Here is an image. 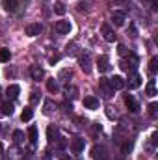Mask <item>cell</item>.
I'll return each instance as SVG.
<instances>
[{"mask_svg": "<svg viewBox=\"0 0 158 160\" xmlns=\"http://www.w3.org/2000/svg\"><path fill=\"white\" fill-rule=\"evenodd\" d=\"M56 32L58 34H69L71 32V22L69 21H58L56 22Z\"/></svg>", "mask_w": 158, "mask_h": 160, "instance_id": "cell-6", "label": "cell"}, {"mask_svg": "<svg viewBox=\"0 0 158 160\" xmlns=\"http://www.w3.org/2000/svg\"><path fill=\"white\" fill-rule=\"evenodd\" d=\"M30 73H32V78L34 80H41L45 77V73H43V69L37 67V65H32V69H30Z\"/></svg>", "mask_w": 158, "mask_h": 160, "instance_id": "cell-15", "label": "cell"}, {"mask_svg": "<svg viewBox=\"0 0 158 160\" xmlns=\"http://www.w3.org/2000/svg\"><path fill=\"white\" fill-rule=\"evenodd\" d=\"M101 32H102L104 39L108 41V43H114V41H116V38H117V36H116V32L110 28V24H102V26H101Z\"/></svg>", "mask_w": 158, "mask_h": 160, "instance_id": "cell-2", "label": "cell"}, {"mask_svg": "<svg viewBox=\"0 0 158 160\" xmlns=\"http://www.w3.org/2000/svg\"><path fill=\"white\" fill-rule=\"evenodd\" d=\"M78 63H80V67H82V71H84V73H91V60H89L87 56L80 58Z\"/></svg>", "mask_w": 158, "mask_h": 160, "instance_id": "cell-13", "label": "cell"}, {"mask_svg": "<svg viewBox=\"0 0 158 160\" xmlns=\"http://www.w3.org/2000/svg\"><path fill=\"white\" fill-rule=\"evenodd\" d=\"M125 21H126V17H125L123 11H114V13H112V22H114L116 26H123Z\"/></svg>", "mask_w": 158, "mask_h": 160, "instance_id": "cell-9", "label": "cell"}, {"mask_svg": "<svg viewBox=\"0 0 158 160\" xmlns=\"http://www.w3.org/2000/svg\"><path fill=\"white\" fill-rule=\"evenodd\" d=\"M32 118H34V110H32L30 106H26V108L22 110V114H21V119L22 121H30Z\"/></svg>", "mask_w": 158, "mask_h": 160, "instance_id": "cell-17", "label": "cell"}, {"mask_svg": "<svg viewBox=\"0 0 158 160\" xmlns=\"http://www.w3.org/2000/svg\"><path fill=\"white\" fill-rule=\"evenodd\" d=\"M22 138H24V134H22L21 130H15V132H13V140H15L17 143H21V142H22Z\"/></svg>", "mask_w": 158, "mask_h": 160, "instance_id": "cell-25", "label": "cell"}, {"mask_svg": "<svg viewBox=\"0 0 158 160\" xmlns=\"http://www.w3.org/2000/svg\"><path fill=\"white\" fill-rule=\"evenodd\" d=\"M145 93H147L149 97H155V95H156V86H155V80H149V84H147V88H145Z\"/></svg>", "mask_w": 158, "mask_h": 160, "instance_id": "cell-18", "label": "cell"}, {"mask_svg": "<svg viewBox=\"0 0 158 160\" xmlns=\"http://www.w3.org/2000/svg\"><path fill=\"white\" fill-rule=\"evenodd\" d=\"M141 86V77L138 75V73H132L130 77H128V88L130 89H136V88H140Z\"/></svg>", "mask_w": 158, "mask_h": 160, "instance_id": "cell-8", "label": "cell"}, {"mask_svg": "<svg viewBox=\"0 0 158 160\" xmlns=\"http://www.w3.org/2000/svg\"><path fill=\"white\" fill-rule=\"evenodd\" d=\"M41 30H43V26H41V22H32V24H28L26 26V36H30V38H36V36H39Z\"/></svg>", "mask_w": 158, "mask_h": 160, "instance_id": "cell-3", "label": "cell"}, {"mask_svg": "<svg viewBox=\"0 0 158 160\" xmlns=\"http://www.w3.org/2000/svg\"><path fill=\"white\" fill-rule=\"evenodd\" d=\"M28 138H30V143H32V145H36V143H37V128H36L34 125L28 128Z\"/></svg>", "mask_w": 158, "mask_h": 160, "instance_id": "cell-16", "label": "cell"}, {"mask_svg": "<svg viewBox=\"0 0 158 160\" xmlns=\"http://www.w3.org/2000/svg\"><path fill=\"white\" fill-rule=\"evenodd\" d=\"M156 108H158L156 102H151V104H149V114H151V118H156Z\"/></svg>", "mask_w": 158, "mask_h": 160, "instance_id": "cell-26", "label": "cell"}, {"mask_svg": "<svg viewBox=\"0 0 158 160\" xmlns=\"http://www.w3.org/2000/svg\"><path fill=\"white\" fill-rule=\"evenodd\" d=\"M58 60H60V56H54V58H50V63H56Z\"/></svg>", "mask_w": 158, "mask_h": 160, "instance_id": "cell-32", "label": "cell"}, {"mask_svg": "<svg viewBox=\"0 0 158 160\" xmlns=\"http://www.w3.org/2000/svg\"><path fill=\"white\" fill-rule=\"evenodd\" d=\"M19 93H21V88H19L17 84H13V86H9V88L6 89V95H7L9 99H17V97H19Z\"/></svg>", "mask_w": 158, "mask_h": 160, "instance_id": "cell-12", "label": "cell"}, {"mask_svg": "<svg viewBox=\"0 0 158 160\" xmlns=\"http://www.w3.org/2000/svg\"><path fill=\"white\" fill-rule=\"evenodd\" d=\"M84 106L89 108V110H97L99 108V99L93 97V95H87V97H84Z\"/></svg>", "mask_w": 158, "mask_h": 160, "instance_id": "cell-5", "label": "cell"}, {"mask_svg": "<svg viewBox=\"0 0 158 160\" xmlns=\"http://www.w3.org/2000/svg\"><path fill=\"white\" fill-rule=\"evenodd\" d=\"M108 82H110V86H112V89H123L125 88V78L123 77H119V75H114L112 78H108Z\"/></svg>", "mask_w": 158, "mask_h": 160, "instance_id": "cell-4", "label": "cell"}, {"mask_svg": "<svg viewBox=\"0 0 158 160\" xmlns=\"http://www.w3.org/2000/svg\"><path fill=\"white\" fill-rule=\"evenodd\" d=\"M158 60L156 58H153V60H151V62H149V73H151V75H155V73H156V69H158Z\"/></svg>", "mask_w": 158, "mask_h": 160, "instance_id": "cell-22", "label": "cell"}, {"mask_svg": "<svg viewBox=\"0 0 158 160\" xmlns=\"http://www.w3.org/2000/svg\"><path fill=\"white\" fill-rule=\"evenodd\" d=\"M9 58H11L9 48H0V62H2V63H6V62H9Z\"/></svg>", "mask_w": 158, "mask_h": 160, "instance_id": "cell-19", "label": "cell"}, {"mask_svg": "<svg viewBox=\"0 0 158 160\" xmlns=\"http://www.w3.org/2000/svg\"><path fill=\"white\" fill-rule=\"evenodd\" d=\"M71 151H73L75 155H80V153L84 151V140H82V138H75V140L71 142Z\"/></svg>", "mask_w": 158, "mask_h": 160, "instance_id": "cell-7", "label": "cell"}, {"mask_svg": "<svg viewBox=\"0 0 158 160\" xmlns=\"http://www.w3.org/2000/svg\"><path fill=\"white\" fill-rule=\"evenodd\" d=\"M54 11H56L58 15H63V13H65V6H63L62 2H58V4H54Z\"/></svg>", "mask_w": 158, "mask_h": 160, "instance_id": "cell-23", "label": "cell"}, {"mask_svg": "<svg viewBox=\"0 0 158 160\" xmlns=\"http://www.w3.org/2000/svg\"><path fill=\"white\" fill-rule=\"evenodd\" d=\"M47 89H48L50 93H56V91H58V82H56L54 78L47 80Z\"/></svg>", "mask_w": 158, "mask_h": 160, "instance_id": "cell-21", "label": "cell"}, {"mask_svg": "<svg viewBox=\"0 0 158 160\" xmlns=\"http://www.w3.org/2000/svg\"><path fill=\"white\" fill-rule=\"evenodd\" d=\"M101 132H102V127L95 123V125H93V134H101Z\"/></svg>", "mask_w": 158, "mask_h": 160, "instance_id": "cell-29", "label": "cell"}, {"mask_svg": "<svg viewBox=\"0 0 158 160\" xmlns=\"http://www.w3.org/2000/svg\"><path fill=\"white\" fill-rule=\"evenodd\" d=\"M117 50H119V54H121V56H126V52H128L125 45H119V47H117Z\"/></svg>", "mask_w": 158, "mask_h": 160, "instance_id": "cell-28", "label": "cell"}, {"mask_svg": "<svg viewBox=\"0 0 158 160\" xmlns=\"http://www.w3.org/2000/svg\"><path fill=\"white\" fill-rule=\"evenodd\" d=\"M30 99H32V102H37V101H39V99H37V93H32Z\"/></svg>", "mask_w": 158, "mask_h": 160, "instance_id": "cell-30", "label": "cell"}, {"mask_svg": "<svg viewBox=\"0 0 158 160\" xmlns=\"http://www.w3.org/2000/svg\"><path fill=\"white\" fill-rule=\"evenodd\" d=\"M125 104H126V108H128L132 114L140 112V104H138V101L134 99V95H125Z\"/></svg>", "mask_w": 158, "mask_h": 160, "instance_id": "cell-1", "label": "cell"}, {"mask_svg": "<svg viewBox=\"0 0 158 160\" xmlns=\"http://www.w3.org/2000/svg\"><path fill=\"white\" fill-rule=\"evenodd\" d=\"M99 86L102 88V91H104V97H112V95H114V89H112V86H110L108 78H101Z\"/></svg>", "mask_w": 158, "mask_h": 160, "instance_id": "cell-10", "label": "cell"}, {"mask_svg": "<svg viewBox=\"0 0 158 160\" xmlns=\"http://www.w3.org/2000/svg\"><path fill=\"white\" fill-rule=\"evenodd\" d=\"M56 134H58V132H56V128H54V127L50 125V127H48V142H54Z\"/></svg>", "mask_w": 158, "mask_h": 160, "instance_id": "cell-24", "label": "cell"}, {"mask_svg": "<svg viewBox=\"0 0 158 160\" xmlns=\"http://www.w3.org/2000/svg\"><path fill=\"white\" fill-rule=\"evenodd\" d=\"M116 4H119V6H123V4H128V0H114Z\"/></svg>", "mask_w": 158, "mask_h": 160, "instance_id": "cell-31", "label": "cell"}, {"mask_svg": "<svg viewBox=\"0 0 158 160\" xmlns=\"http://www.w3.org/2000/svg\"><path fill=\"white\" fill-rule=\"evenodd\" d=\"M13 114V104L11 102H4L2 104V116H11Z\"/></svg>", "mask_w": 158, "mask_h": 160, "instance_id": "cell-20", "label": "cell"}, {"mask_svg": "<svg viewBox=\"0 0 158 160\" xmlns=\"http://www.w3.org/2000/svg\"><path fill=\"white\" fill-rule=\"evenodd\" d=\"M2 6H4L6 11L13 13V11H17V8H19V0H2Z\"/></svg>", "mask_w": 158, "mask_h": 160, "instance_id": "cell-11", "label": "cell"}, {"mask_svg": "<svg viewBox=\"0 0 158 160\" xmlns=\"http://www.w3.org/2000/svg\"><path fill=\"white\" fill-rule=\"evenodd\" d=\"M108 69H110L108 58H106V56H101V58H99V71H101V73H106Z\"/></svg>", "mask_w": 158, "mask_h": 160, "instance_id": "cell-14", "label": "cell"}, {"mask_svg": "<svg viewBox=\"0 0 158 160\" xmlns=\"http://www.w3.org/2000/svg\"><path fill=\"white\" fill-rule=\"evenodd\" d=\"M43 112H45L47 116L52 112V102H50V101H47V102H45V110H43Z\"/></svg>", "mask_w": 158, "mask_h": 160, "instance_id": "cell-27", "label": "cell"}]
</instances>
